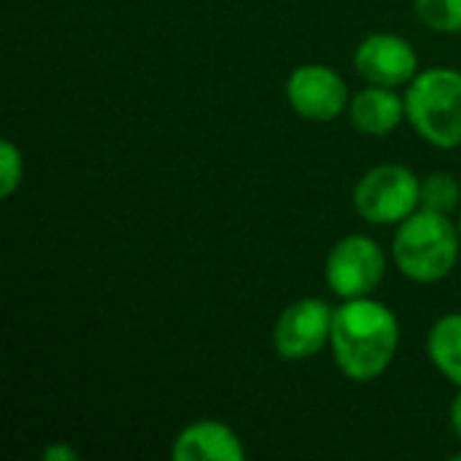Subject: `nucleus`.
<instances>
[{
    "label": "nucleus",
    "mask_w": 461,
    "mask_h": 461,
    "mask_svg": "<svg viewBox=\"0 0 461 461\" xmlns=\"http://www.w3.org/2000/svg\"><path fill=\"white\" fill-rule=\"evenodd\" d=\"M330 346L346 378L370 384L394 362L400 346V321L389 305L373 297L346 300L340 308H335Z\"/></svg>",
    "instance_id": "obj_1"
},
{
    "label": "nucleus",
    "mask_w": 461,
    "mask_h": 461,
    "mask_svg": "<svg viewBox=\"0 0 461 461\" xmlns=\"http://www.w3.org/2000/svg\"><path fill=\"white\" fill-rule=\"evenodd\" d=\"M286 97L297 116L308 122H335L351 105L346 78L330 65H300L286 81Z\"/></svg>",
    "instance_id": "obj_7"
},
{
    "label": "nucleus",
    "mask_w": 461,
    "mask_h": 461,
    "mask_svg": "<svg viewBox=\"0 0 461 461\" xmlns=\"http://www.w3.org/2000/svg\"><path fill=\"white\" fill-rule=\"evenodd\" d=\"M427 354L432 365L461 389V313L443 316L429 330Z\"/></svg>",
    "instance_id": "obj_11"
},
{
    "label": "nucleus",
    "mask_w": 461,
    "mask_h": 461,
    "mask_svg": "<svg viewBox=\"0 0 461 461\" xmlns=\"http://www.w3.org/2000/svg\"><path fill=\"white\" fill-rule=\"evenodd\" d=\"M456 227H459V238H461V216H459V224H456Z\"/></svg>",
    "instance_id": "obj_17"
},
{
    "label": "nucleus",
    "mask_w": 461,
    "mask_h": 461,
    "mask_svg": "<svg viewBox=\"0 0 461 461\" xmlns=\"http://www.w3.org/2000/svg\"><path fill=\"white\" fill-rule=\"evenodd\" d=\"M176 461H243L246 448L240 438L221 421H194L173 443Z\"/></svg>",
    "instance_id": "obj_9"
},
{
    "label": "nucleus",
    "mask_w": 461,
    "mask_h": 461,
    "mask_svg": "<svg viewBox=\"0 0 461 461\" xmlns=\"http://www.w3.org/2000/svg\"><path fill=\"white\" fill-rule=\"evenodd\" d=\"M451 427H454V432L459 435L461 440V392L456 394L454 405H451Z\"/></svg>",
    "instance_id": "obj_16"
},
{
    "label": "nucleus",
    "mask_w": 461,
    "mask_h": 461,
    "mask_svg": "<svg viewBox=\"0 0 461 461\" xmlns=\"http://www.w3.org/2000/svg\"><path fill=\"white\" fill-rule=\"evenodd\" d=\"M405 119L438 149L461 146V73L454 68H429L416 73L405 92Z\"/></svg>",
    "instance_id": "obj_3"
},
{
    "label": "nucleus",
    "mask_w": 461,
    "mask_h": 461,
    "mask_svg": "<svg viewBox=\"0 0 461 461\" xmlns=\"http://www.w3.org/2000/svg\"><path fill=\"white\" fill-rule=\"evenodd\" d=\"M461 189L451 173H432L421 181V208L451 213L459 205Z\"/></svg>",
    "instance_id": "obj_12"
},
{
    "label": "nucleus",
    "mask_w": 461,
    "mask_h": 461,
    "mask_svg": "<svg viewBox=\"0 0 461 461\" xmlns=\"http://www.w3.org/2000/svg\"><path fill=\"white\" fill-rule=\"evenodd\" d=\"M416 14L438 32H461V0H416Z\"/></svg>",
    "instance_id": "obj_13"
},
{
    "label": "nucleus",
    "mask_w": 461,
    "mask_h": 461,
    "mask_svg": "<svg viewBox=\"0 0 461 461\" xmlns=\"http://www.w3.org/2000/svg\"><path fill=\"white\" fill-rule=\"evenodd\" d=\"M335 308L324 300L305 297L292 303L276 321L273 348L286 362H303L316 357L332 338Z\"/></svg>",
    "instance_id": "obj_6"
},
{
    "label": "nucleus",
    "mask_w": 461,
    "mask_h": 461,
    "mask_svg": "<svg viewBox=\"0 0 461 461\" xmlns=\"http://www.w3.org/2000/svg\"><path fill=\"white\" fill-rule=\"evenodd\" d=\"M22 176H24L22 151L11 140H3L0 143V197H11L22 186Z\"/></svg>",
    "instance_id": "obj_14"
},
{
    "label": "nucleus",
    "mask_w": 461,
    "mask_h": 461,
    "mask_svg": "<svg viewBox=\"0 0 461 461\" xmlns=\"http://www.w3.org/2000/svg\"><path fill=\"white\" fill-rule=\"evenodd\" d=\"M41 456L46 461H76V451L68 448L65 443H54V446H49Z\"/></svg>",
    "instance_id": "obj_15"
},
{
    "label": "nucleus",
    "mask_w": 461,
    "mask_h": 461,
    "mask_svg": "<svg viewBox=\"0 0 461 461\" xmlns=\"http://www.w3.org/2000/svg\"><path fill=\"white\" fill-rule=\"evenodd\" d=\"M354 205L370 224H400L421 208V181L405 165H378L357 184Z\"/></svg>",
    "instance_id": "obj_4"
},
{
    "label": "nucleus",
    "mask_w": 461,
    "mask_h": 461,
    "mask_svg": "<svg viewBox=\"0 0 461 461\" xmlns=\"http://www.w3.org/2000/svg\"><path fill=\"white\" fill-rule=\"evenodd\" d=\"M330 289L343 300L370 297L386 276V254L367 235H348L327 257L324 267Z\"/></svg>",
    "instance_id": "obj_5"
},
{
    "label": "nucleus",
    "mask_w": 461,
    "mask_h": 461,
    "mask_svg": "<svg viewBox=\"0 0 461 461\" xmlns=\"http://www.w3.org/2000/svg\"><path fill=\"white\" fill-rule=\"evenodd\" d=\"M461 251L459 227L448 219V213L419 208L405 221H400L392 257L400 273L416 284L443 281Z\"/></svg>",
    "instance_id": "obj_2"
},
{
    "label": "nucleus",
    "mask_w": 461,
    "mask_h": 461,
    "mask_svg": "<svg viewBox=\"0 0 461 461\" xmlns=\"http://www.w3.org/2000/svg\"><path fill=\"white\" fill-rule=\"evenodd\" d=\"M359 76L378 86H402L411 84L419 73V54L402 35L375 32L367 35L354 54Z\"/></svg>",
    "instance_id": "obj_8"
},
{
    "label": "nucleus",
    "mask_w": 461,
    "mask_h": 461,
    "mask_svg": "<svg viewBox=\"0 0 461 461\" xmlns=\"http://www.w3.org/2000/svg\"><path fill=\"white\" fill-rule=\"evenodd\" d=\"M348 113L359 132L384 138L394 132L400 122L405 119V97H400L392 86L373 84L351 97Z\"/></svg>",
    "instance_id": "obj_10"
}]
</instances>
